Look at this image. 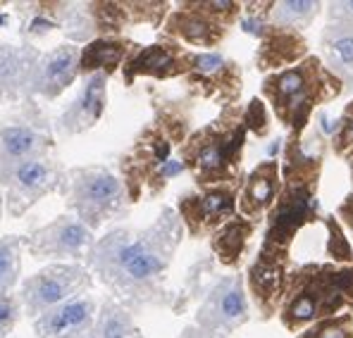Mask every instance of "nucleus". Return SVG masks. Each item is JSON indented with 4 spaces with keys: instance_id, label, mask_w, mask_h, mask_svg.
<instances>
[{
    "instance_id": "nucleus-1",
    "label": "nucleus",
    "mask_w": 353,
    "mask_h": 338,
    "mask_svg": "<svg viewBox=\"0 0 353 338\" xmlns=\"http://www.w3.org/2000/svg\"><path fill=\"white\" fill-rule=\"evenodd\" d=\"M181 241V220L172 210L163 215L143 231L117 229L93 243L86 255L88 267L103 284L127 300H153L160 293L174 251Z\"/></svg>"
},
{
    "instance_id": "nucleus-2",
    "label": "nucleus",
    "mask_w": 353,
    "mask_h": 338,
    "mask_svg": "<svg viewBox=\"0 0 353 338\" xmlns=\"http://www.w3.org/2000/svg\"><path fill=\"white\" fill-rule=\"evenodd\" d=\"M189 112L179 105L163 107L155 119L141 131L137 143L122 158V174L129 200H139L143 191L160 193L170 179L184 171L179 158H172L176 143L184 145L189 138Z\"/></svg>"
},
{
    "instance_id": "nucleus-3",
    "label": "nucleus",
    "mask_w": 353,
    "mask_h": 338,
    "mask_svg": "<svg viewBox=\"0 0 353 338\" xmlns=\"http://www.w3.org/2000/svg\"><path fill=\"white\" fill-rule=\"evenodd\" d=\"M353 310V264L308 262L292 269L279 321L301 334L310 324Z\"/></svg>"
},
{
    "instance_id": "nucleus-4",
    "label": "nucleus",
    "mask_w": 353,
    "mask_h": 338,
    "mask_svg": "<svg viewBox=\"0 0 353 338\" xmlns=\"http://www.w3.org/2000/svg\"><path fill=\"white\" fill-rule=\"evenodd\" d=\"M261 93L268 98L277 122L289 129V136H301L313 122V112L339 98L344 84L318 55H308L289 70L265 76Z\"/></svg>"
},
{
    "instance_id": "nucleus-5",
    "label": "nucleus",
    "mask_w": 353,
    "mask_h": 338,
    "mask_svg": "<svg viewBox=\"0 0 353 338\" xmlns=\"http://www.w3.org/2000/svg\"><path fill=\"white\" fill-rule=\"evenodd\" d=\"M246 134L243 107H225L215 122L186 138L179 148L181 165L201 189L241 181Z\"/></svg>"
},
{
    "instance_id": "nucleus-6",
    "label": "nucleus",
    "mask_w": 353,
    "mask_h": 338,
    "mask_svg": "<svg viewBox=\"0 0 353 338\" xmlns=\"http://www.w3.org/2000/svg\"><path fill=\"white\" fill-rule=\"evenodd\" d=\"M67 205L88 229H98L103 222L127 210V186L105 167H79L65 176Z\"/></svg>"
},
{
    "instance_id": "nucleus-7",
    "label": "nucleus",
    "mask_w": 353,
    "mask_h": 338,
    "mask_svg": "<svg viewBox=\"0 0 353 338\" xmlns=\"http://www.w3.org/2000/svg\"><path fill=\"white\" fill-rule=\"evenodd\" d=\"M318 181L315 174H282V191L268 215L265 246L289 251L296 233L318 220Z\"/></svg>"
},
{
    "instance_id": "nucleus-8",
    "label": "nucleus",
    "mask_w": 353,
    "mask_h": 338,
    "mask_svg": "<svg viewBox=\"0 0 353 338\" xmlns=\"http://www.w3.org/2000/svg\"><path fill=\"white\" fill-rule=\"evenodd\" d=\"M243 5L232 0H205V3H179L165 19L168 39L199 48H215L239 19Z\"/></svg>"
},
{
    "instance_id": "nucleus-9",
    "label": "nucleus",
    "mask_w": 353,
    "mask_h": 338,
    "mask_svg": "<svg viewBox=\"0 0 353 338\" xmlns=\"http://www.w3.org/2000/svg\"><path fill=\"white\" fill-rule=\"evenodd\" d=\"M91 288V274L81 264H50L22 284L17 300L29 317H41Z\"/></svg>"
},
{
    "instance_id": "nucleus-10",
    "label": "nucleus",
    "mask_w": 353,
    "mask_h": 338,
    "mask_svg": "<svg viewBox=\"0 0 353 338\" xmlns=\"http://www.w3.org/2000/svg\"><path fill=\"white\" fill-rule=\"evenodd\" d=\"M65 169L60 162L46 158H31L12 167L0 179V189H5V210L10 217H19L36 200L58 191L65 184Z\"/></svg>"
},
{
    "instance_id": "nucleus-11",
    "label": "nucleus",
    "mask_w": 353,
    "mask_h": 338,
    "mask_svg": "<svg viewBox=\"0 0 353 338\" xmlns=\"http://www.w3.org/2000/svg\"><path fill=\"white\" fill-rule=\"evenodd\" d=\"M239 193H241V181L208 186L199 193H186L179 198V205H176L181 224L194 238L210 236L236 217Z\"/></svg>"
},
{
    "instance_id": "nucleus-12",
    "label": "nucleus",
    "mask_w": 353,
    "mask_h": 338,
    "mask_svg": "<svg viewBox=\"0 0 353 338\" xmlns=\"http://www.w3.org/2000/svg\"><path fill=\"white\" fill-rule=\"evenodd\" d=\"M289 277H292V253L263 243L258 257L253 260L246 274L248 291L263 319H272L274 315H279L284 295H287Z\"/></svg>"
},
{
    "instance_id": "nucleus-13",
    "label": "nucleus",
    "mask_w": 353,
    "mask_h": 338,
    "mask_svg": "<svg viewBox=\"0 0 353 338\" xmlns=\"http://www.w3.org/2000/svg\"><path fill=\"white\" fill-rule=\"evenodd\" d=\"M248 321V298L243 291V279L225 277L215 284V288L208 293L205 303L201 305L199 315H196V324L203 329L205 334L220 338L230 336L239 326Z\"/></svg>"
},
{
    "instance_id": "nucleus-14",
    "label": "nucleus",
    "mask_w": 353,
    "mask_h": 338,
    "mask_svg": "<svg viewBox=\"0 0 353 338\" xmlns=\"http://www.w3.org/2000/svg\"><path fill=\"white\" fill-rule=\"evenodd\" d=\"M93 229H88L84 222L74 215H62L50 224L41 226L29 238H24L27 251L36 260H77L91 253Z\"/></svg>"
},
{
    "instance_id": "nucleus-15",
    "label": "nucleus",
    "mask_w": 353,
    "mask_h": 338,
    "mask_svg": "<svg viewBox=\"0 0 353 338\" xmlns=\"http://www.w3.org/2000/svg\"><path fill=\"white\" fill-rule=\"evenodd\" d=\"M53 148L50 127L39 112H27L0 127V179L12 167L31 158H41Z\"/></svg>"
},
{
    "instance_id": "nucleus-16",
    "label": "nucleus",
    "mask_w": 353,
    "mask_h": 338,
    "mask_svg": "<svg viewBox=\"0 0 353 338\" xmlns=\"http://www.w3.org/2000/svg\"><path fill=\"white\" fill-rule=\"evenodd\" d=\"M186 84L205 101H217L232 107L241 96V67L217 53H196Z\"/></svg>"
},
{
    "instance_id": "nucleus-17",
    "label": "nucleus",
    "mask_w": 353,
    "mask_h": 338,
    "mask_svg": "<svg viewBox=\"0 0 353 338\" xmlns=\"http://www.w3.org/2000/svg\"><path fill=\"white\" fill-rule=\"evenodd\" d=\"M196 53L186 50L179 41L165 39L153 45L134 48L129 60L124 62V84L132 86L137 76H150V79H174L186 76L191 72Z\"/></svg>"
},
{
    "instance_id": "nucleus-18",
    "label": "nucleus",
    "mask_w": 353,
    "mask_h": 338,
    "mask_svg": "<svg viewBox=\"0 0 353 338\" xmlns=\"http://www.w3.org/2000/svg\"><path fill=\"white\" fill-rule=\"evenodd\" d=\"M79 45L72 43H62L50 53L41 55L34 79H31L29 96H39L46 101H55L58 96H62L79 76Z\"/></svg>"
},
{
    "instance_id": "nucleus-19",
    "label": "nucleus",
    "mask_w": 353,
    "mask_h": 338,
    "mask_svg": "<svg viewBox=\"0 0 353 338\" xmlns=\"http://www.w3.org/2000/svg\"><path fill=\"white\" fill-rule=\"evenodd\" d=\"M279 191H282V165L277 160H265L243 179L239 193V215L258 224L274 207Z\"/></svg>"
},
{
    "instance_id": "nucleus-20",
    "label": "nucleus",
    "mask_w": 353,
    "mask_h": 338,
    "mask_svg": "<svg viewBox=\"0 0 353 338\" xmlns=\"http://www.w3.org/2000/svg\"><path fill=\"white\" fill-rule=\"evenodd\" d=\"M308 57V41L301 31L265 24L258 31L256 65L263 72H282Z\"/></svg>"
},
{
    "instance_id": "nucleus-21",
    "label": "nucleus",
    "mask_w": 353,
    "mask_h": 338,
    "mask_svg": "<svg viewBox=\"0 0 353 338\" xmlns=\"http://www.w3.org/2000/svg\"><path fill=\"white\" fill-rule=\"evenodd\" d=\"M41 53L31 43L12 45L0 41V103H17L31 91Z\"/></svg>"
},
{
    "instance_id": "nucleus-22",
    "label": "nucleus",
    "mask_w": 353,
    "mask_h": 338,
    "mask_svg": "<svg viewBox=\"0 0 353 338\" xmlns=\"http://www.w3.org/2000/svg\"><path fill=\"white\" fill-rule=\"evenodd\" d=\"M93 324H96V303L88 295L67 300L34 319L39 338H81L93 329Z\"/></svg>"
},
{
    "instance_id": "nucleus-23",
    "label": "nucleus",
    "mask_w": 353,
    "mask_h": 338,
    "mask_svg": "<svg viewBox=\"0 0 353 338\" xmlns=\"http://www.w3.org/2000/svg\"><path fill=\"white\" fill-rule=\"evenodd\" d=\"M105 103H108V76L91 74L86 79V84L81 86L79 96L60 114L58 129L62 134H67V136H77V134L88 131L103 117Z\"/></svg>"
},
{
    "instance_id": "nucleus-24",
    "label": "nucleus",
    "mask_w": 353,
    "mask_h": 338,
    "mask_svg": "<svg viewBox=\"0 0 353 338\" xmlns=\"http://www.w3.org/2000/svg\"><path fill=\"white\" fill-rule=\"evenodd\" d=\"M134 48H137V43L119 39V36H98V39L88 41L81 48L79 74H115L119 67H124V62L129 60Z\"/></svg>"
},
{
    "instance_id": "nucleus-25",
    "label": "nucleus",
    "mask_w": 353,
    "mask_h": 338,
    "mask_svg": "<svg viewBox=\"0 0 353 338\" xmlns=\"http://www.w3.org/2000/svg\"><path fill=\"white\" fill-rule=\"evenodd\" d=\"M320 45L327 70L344 84V91L353 93V31L327 24L320 36Z\"/></svg>"
},
{
    "instance_id": "nucleus-26",
    "label": "nucleus",
    "mask_w": 353,
    "mask_h": 338,
    "mask_svg": "<svg viewBox=\"0 0 353 338\" xmlns=\"http://www.w3.org/2000/svg\"><path fill=\"white\" fill-rule=\"evenodd\" d=\"M256 222L246 220V217L236 215L234 220H230L225 226H220L210 238L212 253L217 255L225 267H239L243 260V255L248 251V243H251V236L256 233Z\"/></svg>"
},
{
    "instance_id": "nucleus-27",
    "label": "nucleus",
    "mask_w": 353,
    "mask_h": 338,
    "mask_svg": "<svg viewBox=\"0 0 353 338\" xmlns=\"http://www.w3.org/2000/svg\"><path fill=\"white\" fill-rule=\"evenodd\" d=\"M93 336L96 338H137V326H134L129 312L115 300H105L101 312L96 315L93 324Z\"/></svg>"
},
{
    "instance_id": "nucleus-28",
    "label": "nucleus",
    "mask_w": 353,
    "mask_h": 338,
    "mask_svg": "<svg viewBox=\"0 0 353 338\" xmlns=\"http://www.w3.org/2000/svg\"><path fill=\"white\" fill-rule=\"evenodd\" d=\"M320 3L313 0H284V3H274L272 12H270V24L282 29L303 31L318 17Z\"/></svg>"
},
{
    "instance_id": "nucleus-29",
    "label": "nucleus",
    "mask_w": 353,
    "mask_h": 338,
    "mask_svg": "<svg viewBox=\"0 0 353 338\" xmlns=\"http://www.w3.org/2000/svg\"><path fill=\"white\" fill-rule=\"evenodd\" d=\"M22 248H24V238L19 236L0 238V298L12 293L14 286L19 282Z\"/></svg>"
},
{
    "instance_id": "nucleus-30",
    "label": "nucleus",
    "mask_w": 353,
    "mask_h": 338,
    "mask_svg": "<svg viewBox=\"0 0 353 338\" xmlns=\"http://www.w3.org/2000/svg\"><path fill=\"white\" fill-rule=\"evenodd\" d=\"M296 338H353V312H341L336 317L315 321Z\"/></svg>"
},
{
    "instance_id": "nucleus-31",
    "label": "nucleus",
    "mask_w": 353,
    "mask_h": 338,
    "mask_svg": "<svg viewBox=\"0 0 353 338\" xmlns=\"http://www.w3.org/2000/svg\"><path fill=\"white\" fill-rule=\"evenodd\" d=\"M332 148L339 158H346L353 150V98L336 119V127L332 131Z\"/></svg>"
},
{
    "instance_id": "nucleus-32",
    "label": "nucleus",
    "mask_w": 353,
    "mask_h": 338,
    "mask_svg": "<svg viewBox=\"0 0 353 338\" xmlns=\"http://www.w3.org/2000/svg\"><path fill=\"white\" fill-rule=\"evenodd\" d=\"M327 224V231H330V248H327V253H330V257L334 260V264H353V251L349 246V241H346V236L341 233L339 229V222H336V217H327L325 220Z\"/></svg>"
},
{
    "instance_id": "nucleus-33",
    "label": "nucleus",
    "mask_w": 353,
    "mask_h": 338,
    "mask_svg": "<svg viewBox=\"0 0 353 338\" xmlns=\"http://www.w3.org/2000/svg\"><path fill=\"white\" fill-rule=\"evenodd\" d=\"M243 122H246L248 131L256 134L258 138H265L270 134V114L261 98H253V101L243 107Z\"/></svg>"
},
{
    "instance_id": "nucleus-34",
    "label": "nucleus",
    "mask_w": 353,
    "mask_h": 338,
    "mask_svg": "<svg viewBox=\"0 0 353 338\" xmlns=\"http://www.w3.org/2000/svg\"><path fill=\"white\" fill-rule=\"evenodd\" d=\"M19 312H22V305L14 295H3L0 298V338L5 334H10V329L14 326L17 321Z\"/></svg>"
},
{
    "instance_id": "nucleus-35",
    "label": "nucleus",
    "mask_w": 353,
    "mask_h": 338,
    "mask_svg": "<svg viewBox=\"0 0 353 338\" xmlns=\"http://www.w3.org/2000/svg\"><path fill=\"white\" fill-rule=\"evenodd\" d=\"M330 24L353 31V0H349V3H332L330 5Z\"/></svg>"
},
{
    "instance_id": "nucleus-36",
    "label": "nucleus",
    "mask_w": 353,
    "mask_h": 338,
    "mask_svg": "<svg viewBox=\"0 0 353 338\" xmlns=\"http://www.w3.org/2000/svg\"><path fill=\"white\" fill-rule=\"evenodd\" d=\"M336 217H339V220L353 231V193H349L344 200L339 202V207H336Z\"/></svg>"
},
{
    "instance_id": "nucleus-37",
    "label": "nucleus",
    "mask_w": 353,
    "mask_h": 338,
    "mask_svg": "<svg viewBox=\"0 0 353 338\" xmlns=\"http://www.w3.org/2000/svg\"><path fill=\"white\" fill-rule=\"evenodd\" d=\"M181 338H215V336L205 334L203 329H186L184 334H181Z\"/></svg>"
},
{
    "instance_id": "nucleus-38",
    "label": "nucleus",
    "mask_w": 353,
    "mask_h": 338,
    "mask_svg": "<svg viewBox=\"0 0 353 338\" xmlns=\"http://www.w3.org/2000/svg\"><path fill=\"white\" fill-rule=\"evenodd\" d=\"M346 162H349V171H351V184H353V150H351V153L349 155H346Z\"/></svg>"
},
{
    "instance_id": "nucleus-39",
    "label": "nucleus",
    "mask_w": 353,
    "mask_h": 338,
    "mask_svg": "<svg viewBox=\"0 0 353 338\" xmlns=\"http://www.w3.org/2000/svg\"><path fill=\"white\" fill-rule=\"evenodd\" d=\"M137 338H141V336H137Z\"/></svg>"
}]
</instances>
